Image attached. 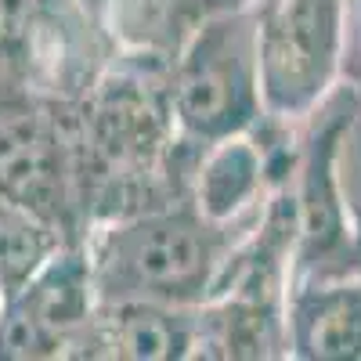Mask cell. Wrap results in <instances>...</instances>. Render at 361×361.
<instances>
[{"mask_svg": "<svg viewBox=\"0 0 361 361\" xmlns=\"http://www.w3.org/2000/svg\"><path fill=\"white\" fill-rule=\"evenodd\" d=\"M202 145L177 130L170 66L116 54L76 102V173L87 231L98 221L188 199Z\"/></svg>", "mask_w": 361, "mask_h": 361, "instance_id": "6da1fadb", "label": "cell"}, {"mask_svg": "<svg viewBox=\"0 0 361 361\" xmlns=\"http://www.w3.org/2000/svg\"><path fill=\"white\" fill-rule=\"evenodd\" d=\"M260 214L235 224H217L202 217L188 199H173L98 221L83 238L98 304L116 300H152L173 307L206 304L217 293L231 253L260 221Z\"/></svg>", "mask_w": 361, "mask_h": 361, "instance_id": "7a4b0ae2", "label": "cell"}, {"mask_svg": "<svg viewBox=\"0 0 361 361\" xmlns=\"http://www.w3.org/2000/svg\"><path fill=\"white\" fill-rule=\"evenodd\" d=\"M0 195L66 235L87 238L76 173V102L0 76Z\"/></svg>", "mask_w": 361, "mask_h": 361, "instance_id": "3957f363", "label": "cell"}, {"mask_svg": "<svg viewBox=\"0 0 361 361\" xmlns=\"http://www.w3.org/2000/svg\"><path fill=\"white\" fill-rule=\"evenodd\" d=\"M170 105L177 130L195 145L260 127V69L253 8H231L202 22L170 62Z\"/></svg>", "mask_w": 361, "mask_h": 361, "instance_id": "277c9868", "label": "cell"}, {"mask_svg": "<svg viewBox=\"0 0 361 361\" xmlns=\"http://www.w3.org/2000/svg\"><path fill=\"white\" fill-rule=\"evenodd\" d=\"M264 112L300 123L343 83L347 0H250Z\"/></svg>", "mask_w": 361, "mask_h": 361, "instance_id": "5b68a950", "label": "cell"}, {"mask_svg": "<svg viewBox=\"0 0 361 361\" xmlns=\"http://www.w3.org/2000/svg\"><path fill=\"white\" fill-rule=\"evenodd\" d=\"M354 98L357 87L343 80L314 112L296 123V159L289 173V192L296 202L293 282L361 275V253L354 250L336 185V141Z\"/></svg>", "mask_w": 361, "mask_h": 361, "instance_id": "8992f818", "label": "cell"}, {"mask_svg": "<svg viewBox=\"0 0 361 361\" xmlns=\"http://www.w3.org/2000/svg\"><path fill=\"white\" fill-rule=\"evenodd\" d=\"M116 58L83 0H0V76L80 102Z\"/></svg>", "mask_w": 361, "mask_h": 361, "instance_id": "52a82bcc", "label": "cell"}, {"mask_svg": "<svg viewBox=\"0 0 361 361\" xmlns=\"http://www.w3.org/2000/svg\"><path fill=\"white\" fill-rule=\"evenodd\" d=\"M98 311V293L83 243L58 250L33 279L0 304V361L73 357Z\"/></svg>", "mask_w": 361, "mask_h": 361, "instance_id": "ba28073f", "label": "cell"}, {"mask_svg": "<svg viewBox=\"0 0 361 361\" xmlns=\"http://www.w3.org/2000/svg\"><path fill=\"white\" fill-rule=\"evenodd\" d=\"M195 307L116 300L98 304L73 361H192Z\"/></svg>", "mask_w": 361, "mask_h": 361, "instance_id": "9c48e42d", "label": "cell"}, {"mask_svg": "<svg viewBox=\"0 0 361 361\" xmlns=\"http://www.w3.org/2000/svg\"><path fill=\"white\" fill-rule=\"evenodd\" d=\"M279 185H286V180L275 173L260 127H253V130L228 134L221 141L202 145L192 170L188 202L209 221L235 224L260 214L267 195Z\"/></svg>", "mask_w": 361, "mask_h": 361, "instance_id": "30bf717a", "label": "cell"}, {"mask_svg": "<svg viewBox=\"0 0 361 361\" xmlns=\"http://www.w3.org/2000/svg\"><path fill=\"white\" fill-rule=\"evenodd\" d=\"M286 340L296 361H361V275L293 282Z\"/></svg>", "mask_w": 361, "mask_h": 361, "instance_id": "8fae6325", "label": "cell"}, {"mask_svg": "<svg viewBox=\"0 0 361 361\" xmlns=\"http://www.w3.org/2000/svg\"><path fill=\"white\" fill-rule=\"evenodd\" d=\"M62 246L69 243L54 224L0 195V296L22 289Z\"/></svg>", "mask_w": 361, "mask_h": 361, "instance_id": "7c38bea8", "label": "cell"}, {"mask_svg": "<svg viewBox=\"0 0 361 361\" xmlns=\"http://www.w3.org/2000/svg\"><path fill=\"white\" fill-rule=\"evenodd\" d=\"M336 185H340V202L347 214V228L354 238V250L361 253V87L357 98L340 127L336 141Z\"/></svg>", "mask_w": 361, "mask_h": 361, "instance_id": "4fadbf2b", "label": "cell"}, {"mask_svg": "<svg viewBox=\"0 0 361 361\" xmlns=\"http://www.w3.org/2000/svg\"><path fill=\"white\" fill-rule=\"evenodd\" d=\"M0 304H4V296H0Z\"/></svg>", "mask_w": 361, "mask_h": 361, "instance_id": "5bb4252c", "label": "cell"}]
</instances>
